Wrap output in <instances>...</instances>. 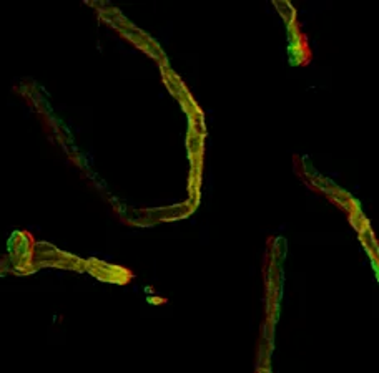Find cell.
I'll list each match as a JSON object with an SVG mask.
<instances>
[{"label": "cell", "mask_w": 379, "mask_h": 373, "mask_svg": "<svg viewBox=\"0 0 379 373\" xmlns=\"http://www.w3.org/2000/svg\"><path fill=\"white\" fill-rule=\"evenodd\" d=\"M275 5H276V9H278V12L281 14V17H283L284 21H286L288 25L295 22L296 12H295V9H293V5H291L290 2H286V0H281V2H278V0H276Z\"/></svg>", "instance_id": "1"}, {"label": "cell", "mask_w": 379, "mask_h": 373, "mask_svg": "<svg viewBox=\"0 0 379 373\" xmlns=\"http://www.w3.org/2000/svg\"><path fill=\"white\" fill-rule=\"evenodd\" d=\"M188 148L191 151V156H201L203 155V136L197 135V133L190 131V138L188 141Z\"/></svg>", "instance_id": "2"}]
</instances>
